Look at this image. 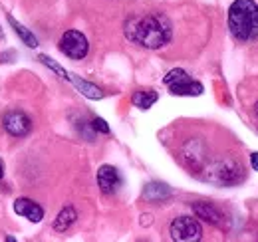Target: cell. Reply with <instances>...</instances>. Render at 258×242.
I'll return each mask as SVG.
<instances>
[{
    "label": "cell",
    "instance_id": "cell-1",
    "mask_svg": "<svg viewBox=\"0 0 258 242\" xmlns=\"http://www.w3.org/2000/svg\"><path fill=\"white\" fill-rule=\"evenodd\" d=\"M125 36L129 42L147 48V50H159L171 42L173 28L167 16L151 12L133 16L125 22Z\"/></svg>",
    "mask_w": 258,
    "mask_h": 242
},
{
    "label": "cell",
    "instance_id": "cell-2",
    "mask_svg": "<svg viewBox=\"0 0 258 242\" xmlns=\"http://www.w3.org/2000/svg\"><path fill=\"white\" fill-rule=\"evenodd\" d=\"M228 30L238 42L258 38V4L254 0H234L228 8Z\"/></svg>",
    "mask_w": 258,
    "mask_h": 242
},
{
    "label": "cell",
    "instance_id": "cell-3",
    "mask_svg": "<svg viewBox=\"0 0 258 242\" xmlns=\"http://www.w3.org/2000/svg\"><path fill=\"white\" fill-rule=\"evenodd\" d=\"M163 84L169 88V91L173 93V95H201L203 93V84L201 82H197L193 80L185 70H181V68H175V70H171L165 78H163Z\"/></svg>",
    "mask_w": 258,
    "mask_h": 242
},
{
    "label": "cell",
    "instance_id": "cell-4",
    "mask_svg": "<svg viewBox=\"0 0 258 242\" xmlns=\"http://www.w3.org/2000/svg\"><path fill=\"white\" fill-rule=\"evenodd\" d=\"M58 46L60 52L70 60H84L90 54V42L80 30H66Z\"/></svg>",
    "mask_w": 258,
    "mask_h": 242
},
{
    "label": "cell",
    "instance_id": "cell-5",
    "mask_svg": "<svg viewBox=\"0 0 258 242\" xmlns=\"http://www.w3.org/2000/svg\"><path fill=\"white\" fill-rule=\"evenodd\" d=\"M169 234L177 242H195L203 238V226L193 216H177L169 226Z\"/></svg>",
    "mask_w": 258,
    "mask_h": 242
},
{
    "label": "cell",
    "instance_id": "cell-6",
    "mask_svg": "<svg viewBox=\"0 0 258 242\" xmlns=\"http://www.w3.org/2000/svg\"><path fill=\"white\" fill-rule=\"evenodd\" d=\"M207 173H211V181L221 185H238L244 181V169L238 159H223Z\"/></svg>",
    "mask_w": 258,
    "mask_h": 242
},
{
    "label": "cell",
    "instance_id": "cell-7",
    "mask_svg": "<svg viewBox=\"0 0 258 242\" xmlns=\"http://www.w3.org/2000/svg\"><path fill=\"white\" fill-rule=\"evenodd\" d=\"M2 127L8 135L16 137V139H22L26 135H30L32 131V119L28 113L20 111V109H10L2 115Z\"/></svg>",
    "mask_w": 258,
    "mask_h": 242
},
{
    "label": "cell",
    "instance_id": "cell-8",
    "mask_svg": "<svg viewBox=\"0 0 258 242\" xmlns=\"http://www.w3.org/2000/svg\"><path fill=\"white\" fill-rule=\"evenodd\" d=\"M121 185L119 171L113 165H101L97 169V187L103 195H113Z\"/></svg>",
    "mask_w": 258,
    "mask_h": 242
},
{
    "label": "cell",
    "instance_id": "cell-9",
    "mask_svg": "<svg viewBox=\"0 0 258 242\" xmlns=\"http://www.w3.org/2000/svg\"><path fill=\"white\" fill-rule=\"evenodd\" d=\"M191 209H193L197 218H201V220H205V222H209V224H213V226H221V224H223V220H225L223 212L219 211L213 203L197 201V203L191 205Z\"/></svg>",
    "mask_w": 258,
    "mask_h": 242
},
{
    "label": "cell",
    "instance_id": "cell-10",
    "mask_svg": "<svg viewBox=\"0 0 258 242\" xmlns=\"http://www.w3.org/2000/svg\"><path fill=\"white\" fill-rule=\"evenodd\" d=\"M14 212L18 214V216H24V218H28L30 222H42V218H44V209L32 201V199H26V197H20V199H16L14 201Z\"/></svg>",
    "mask_w": 258,
    "mask_h": 242
},
{
    "label": "cell",
    "instance_id": "cell-11",
    "mask_svg": "<svg viewBox=\"0 0 258 242\" xmlns=\"http://www.w3.org/2000/svg\"><path fill=\"white\" fill-rule=\"evenodd\" d=\"M173 197V191L169 185L159 181H153V183H147L143 187V201L147 203H153V205H161L165 201H169Z\"/></svg>",
    "mask_w": 258,
    "mask_h": 242
},
{
    "label": "cell",
    "instance_id": "cell-12",
    "mask_svg": "<svg viewBox=\"0 0 258 242\" xmlns=\"http://www.w3.org/2000/svg\"><path fill=\"white\" fill-rule=\"evenodd\" d=\"M76 220H78V211H76L74 207H64L62 211L58 212V216L54 218L52 228H54L56 232L64 234V232H68V230L76 224Z\"/></svg>",
    "mask_w": 258,
    "mask_h": 242
},
{
    "label": "cell",
    "instance_id": "cell-13",
    "mask_svg": "<svg viewBox=\"0 0 258 242\" xmlns=\"http://www.w3.org/2000/svg\"><path fill=\"white\" fill-rule=\"evenodd\" d=\"M68 82H72V84L76 86V90L80 91L82 95H86L88 99H103V95H105L103 90L97 88L96 84H90V82H86V80H82V78H78V76H74V74H70Z\"/></svg>",
    "mask_w": 258,
    "mask_h": 242
},
{
    "label": "cell",
    "instance_id": "cell-14",
    "mask_svg": "<svg viewBox=\"0 0 258 242\" xmlns=\"http://www.w3.org/2000/svg\"><path fill=\"white\" fill-rule=\"evenodd\" d=\"M157 99H159V93L155 90H137L133 91V95H131V103L135 107H139V109L153 107L157 103Z\"/></svg>",
    "mask_w": 258,
    "mask_h": 242
},
{
    "label": "cell",
    "instance_id": "cell-15",
    "mask_svg": "<svg viewBox=\"0 0 258 242\" xmlns=\"http://www.w3.org/2000/svg\"><path fill=\"white\" fill-rule=\"evenodd\" d=\"M6 18H8V22H10L12 30L16 32V36L22 40V44H26L28 48H38V38H36V36H34L32 32L28 30L24 24H20V22H18V20H16L12 14H8Z\"/></svg>",
    "mask_w": 258,
    "mask_h": 242
},
{
    "label": "cell",
    "instance_id": "cell-16",
    "mask_svg": "<svg viewBox=\"0 0 258 242\" xmlns=\"http://www.w3.org/2000/svg\"><path fill=\"white\" fill-rule=\"evenodd\" d=\"M38 60L42 62L44 66H48V68H50L52 72H56V74H58V76H60L62 80H66V82H68V78H70V74L66 72L64 68H62V66H60L58 62H54V60H52V58H50V56H44V54H40V56H38Z\"/></svg>",
    "mask_w": 258,
    "mask_h": 242
},
{
    "label": "cell",
    "instance_id": "cell-17",
    "mask_svg": "<svg viewBox=\"0 0 258 242\" xmlns=\"http://www.w3.org/2000/svg\"><path fill=\"white\" fill-rule=\"evenodd\" d=\"M90 125H92V129H94V131H97V133L109 135V125L105 123V119H101V117H94V119L90 121Z\"/></svg>",
    "mask_w": 258,
    "mask_h": 242
},
{
    "label": "cell",
    "instance_id": "cell-18",
    "mask_svg": "<svg viewBox=\"0 0 258 242\" xmlns=\"http://www.w3.org/2000/svg\"><path fill=\"white\" fill-rule=\"evenodd\" d=\"M250 167L258 173V151L250 153Z\"/></svg>",
    "mask_w": 258,
    "mask_h": 242
},
{
    "label": "cell",
    "instance_id": "cell-19",
    "mask_svg": "<svg viewBox=\"0 0 258 242\" xmlns=\"http://www.w3.org/2000/svg\"><path fill=\"white\" fill-rule=\"evenodd\" d=\"M2 177H4V165H2V161H0V181H2Z\"/></svg>",
    "mask_w": 258,
    "mask_h": 242
},
{
    "label": "cell",
    "instance_id": "cell-20",
    "mask_svg": "<svg viewBox=\"0 0 258 242\" xmlns=\"http://www.w3.org/2000/svg\"><path fill=\"white\" fill-rule=\"evenodd\" d=\"M254 115H256V117H258V101H256V103H254Z\"/></svg>",
    "mask_w": 258,
    "mask_h": 242
},
{
    "label": "cell",
    "instance_id": "cell-21",
    "mask_svg": "<svg viewBox=\"0 0 258 242\" xmlns=\"http://www.w3.org/2000/svg\"><path fill=\"white\" fill-rule=\"evenodd\" d=\"M2 38H4V32H2V28H0V40H2Z\"/></svg>",
    "mask_w": 258,
    "mask_h": 242
}]
</instances>
